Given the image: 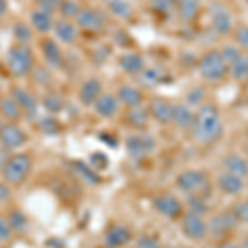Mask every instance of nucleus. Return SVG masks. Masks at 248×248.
I'll return each mask as SVG.
<instances>
[{
	"label": "nucleus",
	"mask_w": 248,
	"mask_h": 248,
	"mask_svg": "<svg viewBox=\"0 0 248 248\" xmlns=\"http://www.w3.org/2000/svg\"><path fill=\"white\" fill-rule=\"evenodd\" d=\"M235 42L238 43V48L248 51V25H240L235 29Z\"/></svg>",
	"instance_id": "37998d69"
},
{
	"label": "nucleus",
	"mask_w": 248,
	"mask_h": 248,
	"mask_svg": "<svg viewBox=\"0 0 248 248\" xmlns=\"http://www.w3.org/2000/svg\"><path fill=\"white\" fill-rule=\"evenodd\" d=\"M12 235H14V232H12L9 225V220H7V217H3V215H0V243L9 242Z\"/></svg>",
	"instance_id": "c03bdc74"
},
{
	"label": "nucleus",
	"mask_w": 248,
	"mask_h": 248,
	"mask_svg": "<svg viewBox=\"0 0 248 248\" xmlns=\"http://www.w3.org/2000/svg\"><path fill=\"white\" fill-rule=\"evenodd\" d=\"M40 51H42V58L45 62L46 68L51 71L60 70L65 63V55H63L62 45L51 37H42L40 40Z\"/></svg>",
	"instance_id": "1a4fd4ad"
},
{
	"label": "nucleus",
	"mask_w": 248,
	"mask_h": 248,
	"mask_svg": "<svg viewBox=\"0 0 248 248\" xmlns=\"http://www.w3.org/2000/svg\"><path fill=\"white\" fill-rule=\"evenodd\" d=\"M35 66V51L30 45L14 43L5 53V70L12 78H29Z\"/></svg>",
	"instance_id": "f03ea898"
},
{
	"label": "nucleus",
	"mask_w": 248,
	"mask_h": 248,
	"mask_svg": "<svg viewBox=\"0 0 248 248\" xmlns=\"http://www.w3.org/2000/svg\"><path fill=\"white\" fill-rule=\"evenodd\" d=\"M0 116L5 123H18L23 118L22 111L10 94L0 96Z\"/></svg>",
	"instance_id": "a878e982"
},
{
	"label": "nucleus",
	"mask_w": 248,
	"mask_h": 248,
	"mask_svg": "<svg viewBox=\"0 0 248 248\" xmlns=\"http://www.w3.org/2000/svg\"><path fill=\"white\" fill-rule=\"evenodd\" d=\"M118 66L127 77H138L146 68V60L138 51H126L118 57Z\"/></svg>",
	"instance_id": "6ab92c4d"
},
{
	"label": "nucleus",
	"mask_w": 248,
	"mask_h": 248,
	"mask_svg": "<svg viewBox=\"0 0 248 248\" xmlns=\"http://www.w3.org/2000/svg\"><path fill=\"white\" fill-rule=\"evenodd\" d=\"M10 195H12V190H10V186L9 184H5V182H0V203H3V202H7L10 199Z\"/></svg>",
	"instance_id": "de8ad7c7"
},
{
	"label": "nucleus",
	"mask_w": 248,
	"mask_h": 248,
	"mask_svg": "<svg viewBox=\"0 0 248 248\" xmlns=\"http://www.w3.org/2000/svg\"><path fill=\"white\" fill-rule=\"evenodd\" d=\"M136 248H161V240L154 235H141L136 240Z\"/></svg>",
	"instance_id": "79ce46f5"
},
{
	"label": "nucleus",
	"mask_w": 248,
	"mask_h": 248,
	"mask_svg": "<svg viewBox=\"0 0 248 248\" xmlns=\"http://www.w3.org/2000/svg\"><path fill=\"white\" fill-rule=\"evenodd\" d=\"M235 217L240 223H248V199L243 202H240L237 207L233 209Z\"/></svg>",
	"instance_id": "a18cd8bd"
},
{
	"label": "nucleus",
	"mask_w": 248,
	"mask_h": 248,
	"mask_svg": "<svg viewBox=\"0 0 248 248\" xmlns=\"http://www.w3.org/2000/svg\"><path fill=\"white\" fill-rule=\"evenodd\" d=\"M53 22L55 17L50 14H45V12H40L37 9H33L29 15V23L33 29L35 33H38L40 37H46L48 33H51V29H53Z\"/></svg>",
	"instance_id": "4be33fe9"
},
{
	"label": "nucleus",
	"mask_w": 248,
	"mask_h": 248,
	"mask_svg": "<svg viewBox=\"0 0 248 248\" xmlns=\"http://www.w3.org/2000/svg\"><path fill=\"white\" fill-rule=\"evenodd\" d=\"M197 71L205 81H220L229 71V66L223 62L218 50H209L197 60Z\"/></svg>",
	"instance_id": "20e7f679"
},
{
	"label": "nucleus",
	"mask_w": 248,
	"mask_h": 248,
	"mask_svg": "<svg viewBox=\"0 0 248 248\" xmlns=\"http://www.w3.org/2000/svg\"><path fill=\"white\" fill-rule=\"evenodd\" d=\"M2 124H3V123H2V121H0V127H2Z\"/></svg>",
	"instance_id": "13d9d810"
},
{
	"label": "nucleus",
	"mask_w": 248,
	"mask_h": 248,
	"mask_svg": "<svg viewBox=\"0 0 248 248\" xmlns=\"http://www.w3.org/2000/svg\"><path fill=\"white\" fill-rule=\"evenodd\" d=\"M35 9L53 15V17H55V14H57V7H55L50 0H35Z\"/></svg>",
	"instance_id": "49530a36"
},
{
	"label": "nucleus",
	"mask_w": 248,
	"mask_h": 248,
	"mask_svg": "<svg viewBox=\"0 0 248 248\" xmlns=\"http://www.w3.org/2000/svg\"><path fill=\"white\" fill-rule=\"evenodd\" d=\"M175 10L182 23H190L194 22L201 10V0H179L175 3Z\"/></svg>",
	"instance_id": "c85d7f7f"
},
{
	"label": "nucleus",
	"mask_w": 248,
	"mask_h": 248,
	"mask_svg": "<svg viewBox=\"0 0 248 248\" xmlns=\"http://www.w3.org/2000/svg\"><path fill=\"white\" fill-rule=\"evenodd\" d=\"M99 2L105 5L108 14L118 20H129L134 14L133 7L127 0H99Z\"/></svg>",
	"instance_id": "393cba45"
},
{
	"label": "nucleus",
	"mask_w": 248,
	"mask_h": 248,
	"mask_svg": "<svg viewBox=\"0 0 248 248\" xmlns=\"http://www.w3.org/2000/svg\"><path fill=\"white\" fill-rule=\"evenodd\" d=\"M114 94H116V98H118L119 105L127 108V109L142 106V103H144L142 90L136 85H131V83H124V85H121Z\"/></svg>",
	"instance_id": "a211bd4d"
},
{
	"label": "nucleus",
	"mask_w": 248,
	"mask_h": 248,
	"mask_svg": "<svg viewBox=\"0 0 248 248\" xmlns=\"http://www.w3.org/2000/svg\"><path fill=\"white\" fill-rule=\"evenodd\" d=\"M103 93V83L96 77H88L78 88V101L85 108H93L94 101Z\"/></svg>",
	"instance_id": "2eb2a0df"
},
{
	"label": "nucleus",
	"mask_w": 248,
	"mask_h": 248,
	"mask_svg": "<svg viewBox=\"0 0 248 248\" xmlns=\"http://www.w3.org/2000/svg\"><path fill=\"white\" fill-rule=\"evenodd\" d=\"M31 169H33V159L30 154L10 153L0 175H2V181L10 187H18L30 177Z\"/></svg>",
	"instance_id": "7ed1b4c3"
},
{
	"label": "nucleus",
	"mask_w": 248,
	"mask_h": 248,
	"mask_svg": "<svg viewBox=\"0 0 248 248\" xmlns=\"http://www.w3.org/2000/svg\"><path fill=\"white\" fill-rule=\"evenodd\" d=\"M240 248H248V240H245V242L242 243V247H240Z\"/></svg>",
	"instance_id": "864d4df0"
},
{
	"label": "nucleus",
	"mask_w": 248,
	"mask_h": 248,
	"mask_svg": "<svg viewBox=\"0 0 248 248\" xmlns=\"http://www.w3.org/2000/svg\"><path fill=\"white\" fill-rule=\"evenodd\" d=\"M175 186H177L179 190H182L184 194H199L207 187V177L202 170H195V169H189L184 170L177 175L175 179Z\"/></svg>",
	"instance_id": "9d476101"
},
{
	"label": "nucleus",
	"mask_w": 248,
	"mask_h": 248,
	"mask_svg": "<svg viewBox=\"0 0 248 248\" xmlns=\"http://www.w3.org/2000/svg\"><path fill=\"white\" fill-rule=\"evenodd\" d=\"M218 51H220V55H222L223 62L227 63V66L233 65V63L237 62L240 57H242V51H240V48L235 46V45H225L222 50H218Z\"/></svg>",
	"instance_id": "ea45409f"
},
{
	"label": "nucleus",
	"mask_w": 248,
	"mask_h": 248,
	"mask_svg": "<svg viewBox=\"0 0 248 248\" xmlns=\"http://www.w3.org/2000/svg\"><path fill=\"white\" fill-rule=\"evenodd\" d=\"M170 248H184V247H170Z\"/></svg>",
	"instance_id": "4d7b16f0"
},
{
	"label": "nucleus",
	"mask_w": 248,
	"mask_h": 248,
	"mask_svg": "<svg viewBox=\"0 0 248 248\" xmlns=\"http://www.w3.org/2000/svg\"><path fill=\"white\" fill-rule=\"evenodd\" d=\"M29 142V134L23 131V127L18 123H5L3 121L0 127V146L7 149L9 153L22 149Z\"/></svg>",
	"instance_id": "0eeeda50"
},
{
	"label": "nucleus",
	"mask_w": 248,
	"mask_h": 248,
	"mask_svg": "<svg viewBox=\"0 0 248 248\" xmlns=\"http://www.w3.org/2000/svg\"><path fill=\"white\" fill-rule=\"evenodd\" d=\"M55 40L62 45L71 46L79 40V29L75 23V20H68V18H55L53 22V29H51Z\"/></svg>",
	"instance_id": "9b49d317"
},
{
	"label": "nucleus",
	"mask_w": 248,
	"mask_h": 248,
	"mask_svg": "<svg viewBox=\"0 0 248 248\" xmlns=\"http://www.w3.org/2000/svg\"><path fill=\"white\" fill-rule=\"evenodd\" d=\"M247 149H248V147H247Z\"/></svg>",
	"instance_id": "bf43d9fd"
},
{
	"label": "nucleus",
	"mask_w": 248,
	"mask_h": 248,
	"mask_svg": "<svg viewBox=\"0 0 248 248\" xmlns=\"http://www.w3.org/2000/svg\"><path fill=\"white\" fill-rule=\"evenodd\" d=\"M174 9V3L170 0H151V10L157 17H167Z\"/></svg>",
	"instance_id": "58836bf2"
},
{
	"label": "nucleus",
	"mask_w": 248,
	"mask_h": 248,
	"mask_svg": "<svg viewBox=\"0 0 248 248\" xmlns=\"http://www.w3.org/2000/svg\"><path fill=\"white\" fill-rule=\"evenodd\" d=\"M187 207H189L190 214L201 215V217L209 212V205H207V202L203 201L202 197H199L197 194L189 195V199H187Z\"/></svg>",
	"instance_id": "4c0bfd02"
},
{
	"label": "nucleus",
	"mask_w": 248,
	"mask_h": 248,
	"mask_svg": "<svg viewBox=\"0 0 248 248\" xmlns=\"http://www.w3.org/2000/svg\"><path fill=\"white\" fill-rule=\"evenodd\" d=\"M136 78H138V81L141 83L142 86H147V88L166 85L167 81L172 79L170 75L167 73L166 70H162V68H147V66L144 68Z\"/></svg>",
	"instance_id": "412c9836"
},
{
	"label": "nucleus",
	"mask_w": 248,
	"mask_h": 248,
	"mask_svg": "<svg viewBox=\"0 0 248 248\" xmlns=\"http://www.w3.org/2000/svg\"><path fill=\"white\" fill-rule=\"evenodd\" d=\"M7 12H9V2L7 0H0V20L5 17Z\"/></svg>",
	"instance_id": "8fccbe9b"
},
{
	"label": "nucleus",
	"mask_w": 248,
	"mask_h": 248,
	"mask_svg": "<svg viewBox=\"0 0 248 248\" xmlns=\"http://www.w3.org/2000/svg\"><path fill=\"white\" fill-rule=\"evenodd\" d=\"M203 98H205V90L202 86H194L186 94V101L189 106H202Z\"/></svg>",
	"instance_id": "a19ab883"
},
{
	"label": "nucleus",
	"mask_w": 248,
	"mask_h": 248,
	"mask_svg": "<svg viewBox=\"0 0 248 248\" xmlns=\"http://www.w3.org/2000/svg\"><path fill=\"white\" fill-rule=\"evenodd\" d=\"M9 155L10 153L7 149H3L2 146H0V174H2V170H3V166H5V162H7V159H9Z\"/></svg>",
	"instance_id": "09e8293b"
},
{
	"label": "nucleus",
	"mask_w": 248,
	"mask_h": 248,
	"mask_svg": "<svg viewBox=\"0 0 248 248\" xmlns=\"http://www.w3.org/2000/svg\"><path fill=\"white\" fill-rule=\"evenodd\" d=\"M151 116L147 113V108L138 106V108H131V109L126 111V116H124V121H126L127 126L134 127V129H144L149 123Z\"/></svg>",
	"instance_id": "c756f323"
},
{
	"label": "nucleus",
	"mask_w": 248,
	"mask_h": 248,
	"mask_svg": "<svg viewBox=\"0 0 248 248\" xmlns=\"http://www.w3.org/2000/svg\"><path fill=\"white\" fill-rule=\"evenodd\" d=\"M50 2H51V3H53V5H55V7H58V5H60V3H62V2H63V0H50Z\"/></svg>",
	"instance_id": "603ef678"
},
{
	"label": "nucleus",
	"mask_w": 248,
	"mask_h": 248,
	"mask_svg": "<svg viewBox=\"0 0 248 248\" xmlns=\"http://www.w3.org/2000/svg\"><path fill=\"white\" fill-rule=\"evenodd\" d=\"M181 229L182 233L190 240H203L207 235V223L203 222V218L201 215L190 214V212L182 215Z\"/></svg>",
	"instance_id": "f3484780"
},
{
	"label": "nucleus",
	"mask_w": 248,
	"mask_h": 248,
	"mask_svg": "<svg viewBox=\"0 0 248 248\" xmlns=\"http://www.w3.org/2000/svg\"><path fill=\"white\" fill-rule=\"evenodd\" d=\"M153 207L157 214H161L166 218H177L182 214V203L175 195L172 194H161L153 201Z\"/></svg>",
	"instance_id": "dca6fc26"
},
{
	"label": "nucleus",
	"mask_w": 248,
	"mask_h": 248,
	"mask_svg": "<svg viewBox=\"0 0 248 248\" xmlns=\"http://www.w3.org/2000/svg\"><path fill=\"white\" fill-rule=\"evenodd\" d=\"M79 10H81V3L78 0H63L57 7V14L60 15V18L68 20H75Z\"/></svg>",
	"instance_id": "f704fd0d"
},
{
	"label": "nucleus",
	"mask_w": 248,
	"mask_h": 248,
	"mask_svg": "<svg viewBox=\"0 0 248 248\" xmlns=\"http://www.w3.org/2000/svg\"><path fill=\"white\" fill-rule=\"evenodd\" d=\"M12 37H14L15 43L30 45L35 38V31L30 27V23L23 22V20H18V22H15L14 27H12Z\"/></svg>",
	"instance_id": "2f4dec72"
},
{
	"label": "nucleus",
	"mask_w": 248,
	"mask_h": 248,
	"mask_svg": "<svg viewBox=\"0 0 248 248\" xmlns=\"http://www.w3.org/2000/svg\"><path fill=\"white\" fill-rule=\"evenodd\" d=\"M212 27L218 35H229L233 30V20L230 12L223 7H215L212 10Z\"/></svg>",
	"instance_id": "b1692460"
},
{
	"label": "nucleus",
	"mask_w": 248,
	"mask_h": 248,
	"mask_svg": "<svg viewBox=\"0 0 248 248\" xmlns=\"http://www.w3.org/2000/svg\"><path fill=\"white\" fill-rule=\"evenodd\" d=\"M7 220H9V225H10V229H12L14 233L23 235V233H27V232H29V227H30L29 217H27L22 210H18V209L12 210L9 214V217H7Z\"/></svg>",
	"instance_id": "473e14b6"
},
{
	"label": "nucleus",
	"mask_w": 248,
	"mask_h": 248,
	"mask_svg": "<svg viewBox=\"0 0 248 248\" xmlns=\"http://www.w3.org/2000/svg\"><path fill=\"white\" fill-rule=\"evenodd\" d=\"M119 109H121V105H119L118 98L109 91H106V93L103 91L93 105V113L99 119H113L119 114Z\"/></svg>",
	"instance_id": "ddd939ff"
},
{
	"label": "nucleus",
	"mask_w": 248,
	"mask_h": 248,
	"mask_svg": "<svg viewBox=\"0 0 248 248\" xmlns=\"http://www.w3.org/2000/svg\"><path fill=\"white\" fill-rule=\"evenodd\" d=\"M133 240V232L121 223H111L103 233V247L105 248H123Z\"/></svg>",
	"instance_id": "f8f14e48"
},
{
	"label": "nucleus",
	"mask_w": 248,
	"mask_h": 248,
	"mask_svg": "<svg viewBox=\"0 0 248 248\" xmlns=\"http://www.w3.org/2000/svg\"><path fill=\"white\" fill-rule=\"evenodd\" d=\"M222 166L227 174L237 175L240 179H245L248 175V162L238 154H229L223 157Z\"/></svg>",
	"instance_id": "bb28decb"
},
{
	"label": "nucleus",
	"mask_w": 248,
	"mask_h": 248,
	"mask_svg": "<svg viewBox=\"0 0 248 248\" xmlns=\"http://www.w3.org/2000/svg\"><path fill=\"white\" fill-rule=\"evenodd\" d=\"M9 94L18 105L23 118L30 119V121H35V119H37V116L40 114V99L31 93L29 88L15 85V86L10 88Z\"/></svg>",
	"instance_id": "423d86ee"
},
{
	"label": "nucleus",
	"mask_w": 248,
	"mask_h": 248,
	"mask_svg": "<svg viewBox=\"0 0 248 248\" xmlns=\"http://www.w3.org/2000/svg\"><path fill=\"white\" fill-rule=\"evenodd\" d=\"M170 2H172V3H174V7H175V3H177V2H179V0H170Z\"/></svg>",
	"instance_id": "6e6d98bb"
},
{
	"label": "nucleus",
	"mask_w": 248,
	"mask_h": 248,
	"mask_svg": "<svg viewBox=\"0 0 248 248\" xmlns=\"http://www.w3.org/2000/svg\"><path fill=\"white\" fill-rule=\"evenodd\" d=\"M195 113L190 109L189 105L186 103H174L172 106V118L170 124H174L177 129H190L192 123H194Z\"/></svg>",
	"instance_id": "5701e85b"
},
{
	"label": "nucleus",
	"mask_w": 248,
	"mask_h": 248,
	"mask_svg": "<svg viewBox=\"0 0 248 248\" xmlns=\"http://www.w3.org/2000/svg\"><path fill=\"white\" fill-rule=\"evenodd\" d=\"M215 248H238V247H235L233 243H220V245H217Z\"/></svg>",
	"instance_id": "3c124183"
},
{
	"label": "nucleus",
	"mask_w": 248,
	"mask_h": 248,
	"mask_svg": "<svg viewBox=\"0 0 248 248\" xmlns=\"http://www.w3.org/2000/svg\"><path fill=\"white\" fill-rule=\"evenodd\" d=\"M35 123H37V127L40 133L43 134H53L58 131L60 127V123L58 119L55 118L53 114H45V116H37V119H35Z\"/></svg>",
	"instance_id": "c9c22d12"
},
{
	"label": "nucleus",
	"mask_w": 248,
	"mask_h": 248,
	"mask_svg": "<svg viewBox=\"0 0 248 248\" xmlns=\"http://www.w3.org/2000/svg\"><path fill=\"white\" fill-rule=\"evenodd\" d=\"M75 23L79 31L86 33H101L108 27V15L103 10L93 7H81L78 15L75 17Z\"/></svg>",
	"instance_id": "39448f33"
},
{
	"label": "nucleus",
	"mask_w": 248,
	"mask_h": 248,
	"mask_svg": "<svg viewBox=\"0 0 248 248\" xmlns=\"http://www.w3.org/2000/svg\"><path fill=\"white\" fill-rule=\"evenodd\" d=\"M31 83L35 86H42V88H48L51 85V79H53V71L46 66H33L31 73L29 75Z\"/></svg>",
	"instance_id": "72a5a7b5"
},
{
	"label": "nucleus",
	"mask_w": 248,
	"mask_h": 248,
	"mask_svg": "<svg viewBox=\"0 0 248 248\" xmlns=\"http://www.w3.org/2000/svg\"><path fill=\"white\" fill-rule=\"evenodd\" d=\"M192 138L199 144H210L222 138L223 123L218 109L214 105H202L195 113L194 123L190 126Z\"/></svg>",
	"instance_id": "f257e3e1"
},
{
	"label": "nucleus",
	"mask_w": 248,
	"mask_h": 248,
	"mask_svg": "<svg viewBox=\"0 0 248 248\" xmlns=\"http://www.w3.org/2000/svg\"><path fill=\"white\" fill-rule=\"evenodd\" d=\"M217 184H218V189L227 195H237L243 190V187H245L243 179L237 177V175L227 174V172L220 175Z\"/></svg>",
	"instance_id": "7c9ffc66"
},
{
	"label": "nucleus",
	"mask_w": 248,
	"mask_h": 248,
	"mask_svg": "<svg viewBox=\"0 0 248 248\" xmlns=\"http://www.w3.org/2000/svg\"><path fill=\"white\" fill-rule=\"evenodd\" d=\"M237 223H238V220L235 217L233 210L222 212V214L212 217L210 222L207 223V233H210L212 237H215V238H220L233 230Z\"/></svg>",
	"instance_id": "4468645a"
},
{
	"label": "nucleus",
	"mask_w": 248,
	"mask_h": 248,
	"mask_svg": "<svg viewBox=\"0 0 248 248\" xmlns=\"http://www.w3.org/2000/svg\"><path fill=\"white\" fill-rule=\"evenodd\" d=\"M172 106L174 103H170L166 98H153L147 105V113H149L151 119L161 123V124H170L172 118Z\"/></svg>",
	"instance_id": "aec40b11"
},
{
	"label": "nucleus",
	"mask_w": 248,
	"mask_h": 248,
	"mask_svg": "<svg viewBox=\"0 0 248 248\" xmlns=\"http://www.w3.org/2000/svg\"><path fill=\"white\" fill-rule=\"evenodd\" d=\"M229 71L233 79H237V81H245L248 78V57L242 55L233 65L229 66Z\"/></svg>",
	"instance_id": "e433bc0d"
},
{
	"label": "nucleus",
	"mask_w": 248,
	"mask_h": 248,
	"mask_svg": "<svg viewBox=\"0 0 248 248\" xmlns=\"http://www.w3.org/2000/svg\"><path fill=\"white\" fill-rule=\"evenodd\" d=\"M245 88H247V91H248V78L245 79Z\"/></svg>",
	"instance_id": "5fc2aeb1"
},
{
	"label": "nucleus",
	"mask_w": 248,
	"mask_h": 248,
	"mask_svg": "<svg viewBox=\"0 0 248 248\" xmlns=\"http://www.w3.org/2000/svg\"><path fill=\"white\" fill-rule=\"evenodd\" d=\"M40 106L45 109V113L46 114H58V113H62L63 109H65V106H66V101H65V98H63L62 94L57 93V91H53V90H50L48 93L43 94V98L40 99Z\"/></svg>",
	"instance_id": "cd10ccee"
},
{
	"label": "nucleus",
	"mask_w": 248,
	"mask_h": 248,
	"mask_svg": "<svg viewBox=\"0 0 248 248\" xmlns=\"http://www.w3.org/2000/svg\"><path fill=\"white\" fill-rule=\"evenodd\" d=\"M155 139L151 134L144 133H136L127 136L124 147H126V153L131 159L134 161H141V159L147 157L155 149Z\"/></svg>",
	"instance_id": "6e6552de"
}]
</instances>
